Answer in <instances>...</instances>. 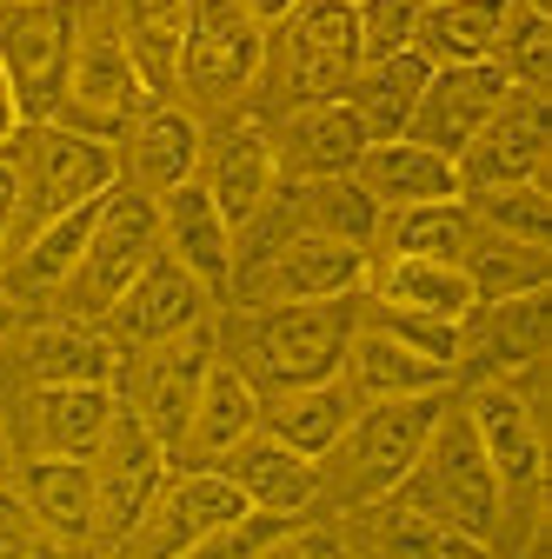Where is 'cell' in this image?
<instances>
[{"label":"cell","mask_w":552,"mask_h":559,"mask_svg":"<svg viewBox=\"0 0 552 559\" xmlns=\"http://www.w3.org/2000/svg\"><path fill=\"white\" fill-rule=\"evenodd\" d=\"M453 393H412V400H373V406H353L347 433L333 440V453L320 460V493L339 500V507H373L386 500L393 486L412 473L420 460L433 419L446 413Z\"/></svg>","instance_id":"3957f363"},{"label":"cell","mask_w":552,"mask_h":559,"mask_svg":"<svg viewBox=\"0 0 552 559\" xmlns=\"http://www.w3.org/2000/svg\"><path fill=\"white\" fill-rule=\"evenodd\" d=\"M545 94L532 87H513L500 100V114L472 133V147L453 160L459 167V193L472 187H506V180H545Z\"/></svg>","instance_id":"e0dca14e"},{"label":"cell","mask_w":552,"mask_h":559,"mask_svg":"<svg viewBox=\"0 0 552 559\" xmlns=\"http://www.w3.org/2000/svg\"><path fill=\"white\" fill-rule=\"evenodd\" d=\"M214 354H220V333H214V320H200L193 333L147 346V360H141V380H133L127 406L141 413V427L167 447V460H173V447L187 433V413L200 400V380H206V367H214Z\"/></svg>","instance_id":"7c38bea8"},{"label":"cell","mask_w":552,"mask_h":559,"mask_svg":"<svg viewBox=\"0 0 552 559\" xmlns=\"http://www.w3.org/2000/svg\"><path fill=\"white\" fill-rule=\"evenodd\" d=\"M293 526H300V520H287V513H260V507H247L240 520H227L220 533H206V539H200L193 552H180V559H266Z\"/></svg>","instance_id":"ab89813d"},{"label":"cell","mask_w":552,"mask_h":559,"mask_svg":"<svg viewBox=\"0 0 552 559\" xmlns=\"http://www.w3.org/2000/svg\"><path fill=\"white\" fill-rule=\"evenodd\" d=\"M240 8H247V14H253L260 27H280V21H287V14L300 8V0H240Z\"/></svg>","instance_id":"f6af8a7d"},{"label":"cell","mask_w":552,"mask_h":559,"mask_svg":"<svg viewBox=\"0 0 552 559\" xmlns=\"http://www.w3.org/2000/svg\"><path fill=\"white\" fill-rule=\"evenodd\" d=\"M373 307H393V313H427V320H466L479 300H472V280L459 260H412V253H380L367 260V287H360Z\"/></svg>","instance_id":"d4e9b609"},{"label":"cell","mask_w":552,"mask_h":559,"mask_svg":"<svg viewBox=\"0 0 552 559\" xmlns=\"http://www.w3.org/2000/svg\"><path fill=\"white\" fill-rule=\"evenodd\" d=\"M154 206H160V253L180 260L214 300H227V280H233V227L220 221L214 193H206L200 180H180Z\"/></svg>","instance_id":"44dd1931"},{"label":"cell","mask_w":552,"mask_h":559,"mask_svg":"<svg viewBox=\"0 0 552 559\" xmlns=\"http://www.w3.org/2000/svg\"><path fill=\"white\" fill-rule=\"evenodd\" d=\"M506 94H513V81L500 74L493 60H472V67H433L420 107H412V120H406V140H420V147L459 160V154L472 147V133L500 114Z\"/></svg>","instance_id":"4fadbf2b"},{"label":"cell","mask_w":552,"mask_h":559,"mask_svg":"<svg viewBox=\"0 0 552 559\" xmlns=\"http://www.w3.org/2000/svg\"><path fill=\"white\" fill-rule=\"evenodd\" d=\"M459 406H466L479 447H487V466H493V479H500V513L526 507V526L539 533V493H545L539 406H532L513 380H479Z\"/></svg>","instance_id":"ba28073f"},{"label":"cell","mask_w":552,"mask_h":559,"mask_svg":"<svg viewBox=\"0 0 552 559\" xmlns=\"http://www.w3.org/2000/svg\"><path fill=\"white\" fill-rule=\"evenodd\" d=\"M459 266L472 280V300H513V294H545L552 287V253L545 247H526V240H506V234H487V227L472 234Z\"/></svg>","instance_id":"8d00e7d4"},{"label":"cell","mask_w":552,"mask_h":559,"mask_svg":"<svg viewBox=\"0 0 552 559\" xmlns=\"http://www.w3.org/2000/svg\"><path fill=\"white\" fill-rule=\"evenodd\" d=\"M200 147H206V133H200V120L187 114V107H167V100H147L141 114L127 120V133H120V187H133V193H167V187H180V180H193L200 174Z\"/></svg>","instance_id":"ffe728a7"},{"label":"cell","mask_w":552,"mask_h":559,"mask_svg":"<svg viewBox=\"0 0 552 559\" xmlns=\"http://www.w3.org/2000/svg\"><path fill=\"white\" fill-rule=\"evenodd\" d=\"M353 406H360V400L347 393V380L260 393V433H273L280 447H293V453H307V460H326V453H333V440L347 433Z\"/></svg>","instance_id":"f1b7e54d"},{"label":"cell","mask_w":552,"mask_h":559,"mask_svg":"<svg viewBox=\"0 0 552 559\" xmlns=\"http://www.w3.org/2000/svg\"><path fill=\"white\" fill-rule=\"evenodd\" d=\"M266 559H353V546L339 539V533H320V526H293Z\"/></svg>","instance_id":"b9f144b4"},{"label":"cell","mask_w":552,"mask_h":559,"mask_svg":"<svg viewBox=\"0 0 552 559\" xmlns=\"http://www.w3.org/2000/svg\"><path fill=\"white\" fill-rule=\"evenodd\" d=\"M339 380H347V393H353L360 406H373V400H412V393H453V367H440V360L420 354V346L393 340V333L373 326L367 313H360V333H353V346H347V367H339Z\"/></svg>","instance_id":"cb8c5ba5"},{"label":"cell","mask_w":552,"mask_h":559,"mask_svg":"<svg viewBox=\"0 0 552 559\" xmlns=\"http://www.w3.org/2000/svg\"><path fill=\"white\" fill-rule=\"evenodd\" d=\"M420 27V0H353V34H360V67L367 60H393L412 47Z\"/></svg>","instance_id":"60d3db41"},{"label":"cell","mask_w":552,"mask_h":559,"mask_svg":"<svg viewBox=\"0 0 552 559\" xmlns=\"http://www.w3.org/2000/svg\"><path fill=\"white\" fill-rule=\"evenodd\" d=\"M154 94L141 87L133 60L120 47L113 21H81V47H74V74H67V100H60V127L94 133V140H120L127 120L141 114Z\"/></svg>","instance_id":"8fae6325"},{"label":"cell","mask_w":552,"mask_h":559,"mask_svg":"<svg viewBox=\"0 0 552 559\" xmlns=\"http://www.w3.org/2000/svg\"><path fill=\"white\" fill-rule=\"evenodd\" d=\"M513 0H427L420 27H412V53L427 67H472V60H493L500 27H506Z\"/></svg>","instance_id":"4dcf8cb0"},{"label":"cell","mask_w":552,"mask_h":559,"mask_svg":"<svg viewBox=\"0 0 552 559\" xmlns=\"http://www.w3.org/2000/svg\"><path fill=\"white\" fill-rule=\"evenodd\" d=\"M14 214H21V174L0 154V266H8V247H14Z\"/></svg>","instance_id":"7bdbcfd3"},{"label":"cell","mask_w":552,"mask_h":559,"mask_svg":"<svg viewBox=\"0 0 552 559\" xmlns=\"http://www.w3.org/2000/svg\"><path fill=\"white\" fill-rule=\"evenodd\" d=\"M206 193H214L220 221L240 234L260 206L273 200V187H280V167H273V133L260 120H233L220 127L214 140L200 147V174H193Z\"/></svg>","instance_id":"ac0fdd59"},{"label":"cell","mask_w":552,"mask_h":559,"mask_svg":"<svg viewBox=\"0 0 552 559\" xmlns=\"http://www.w3.org/2000/svg\"><path fill=\"white\" fill-rule=\"evenodd\" d=\"M14 320H21V307H14V294H8V287H0V340L14 333Z\"/></svg>","instance_id":"bcb514c9"},{"label":"cell","mask_w":552,"mask_h":559,"mask_svg":"<svg viewBox=\"0 0 552 559\" xmlns=\"http://www.w3.org/2000/svg\"><path fill=\"white\" fill-rule=\"evenodd\" d=\"M266 214L280 221L287 234L347 240V247H367V253H373V240H380V206H373V193H367L353 174H339V180H287V187H273Z\"/></svg>","instance_id":"603a6c76"},{"label":"cell","mask_w":552,"mask_h":559,"mask_svg":"<svg viewBox=\"0 0 552 559\" xmlns=\"http://www.w3.org/2000/svg\"><path fill=\"white\" fill-rule=\"evenodd\" d=\"M479 221L466 214V200H427V206H399L380 214V253H412V260H466Z\"/></svg>","instance_id":"d590c367"},{"label":"cell","mask_w":552,"mask_h":559,"mask_svg":"<svg viewBox=\"0 0 552 559\" xmlns=\"http://www.w3.org/2000/svg\"><path fill=\"white\" fill-rule=\"evenodd\" d=\"M21 100H14V81H8V67H0V154H8L14 147V140H21Z\"/></svg>","instance_id":"ee69618b"},{"label":"cell","mask_w":552,"mask_h":559,"mask_svg":"<svg viewBox=\"0 0 552 559\" xmlns=\"http://www.w3.org/2000/svg\"><path fill=\"white\" fill-rule=\"evenodd\" d=\"M8 473H14V460H8V433H0V486H8Z\"/></svg>","instance_id":"7dc6e473"},{"label":"cell","mask_w":552,"mask_h":559,"mask_svg":"<svg viewBox=\"0 0 552 559\" xmlns=\"http://www.w3.org/2000/svg\"><path fill=\"white\" fill-rule=\"evenodd\" d=\"M266 74V27L240 0H193L187 47H180V87L206 107H233Z\"/></svg>","instance_id":"9c48e42d"},{"label":"cell","mask_w":552,"mask_h":559,"mask_svg":"<svg viewBox=\"0 0 552 559\" xmlns=\"http://www.w3.org/2000/svg\"><path fill=\"white\" fill-rule=\"evenodd\" d=\"M113 386H34L27 413H34V447L60 453V460H94V447L107 440L113 419Z\"/></svg>","instance_id":"d6a6232c"},{"label":"cell","mask_w":552,"mask_h":559,"mask_svg":"<svg viewBox=\"0 0 552 559\" xmlns=\"http://www.w3.org/2000/svg\"><path fill=\"white\" fill-rule=\"evenodd\" d=\"M545 360V294H513V300H479L459 320V360L453 380H513Z\"/></svg>","instance_id":"5bb4252c"},{"label":"cell","mask_w":552,"mask_h":559,"mask_svg":"<svg viewBox=\"0 0 552 559\" xmlns=\"http://www.w3.org/2000/svg\"><path fill=\"white\" fill-rule=\"evenodd\" d=\"M353 180L373 193L380 214H399V206H427V200H459V167L420 140H367V154L353 167Z\"/></svg>","instance_id":"4316f807"},{"label":"cell","mask_w":552,"mask_h":559,"mask_svg":"<svg viewBox=\"0 0 552 559\" xmlns=\"http://www.w3.org/2000/svg\"><path fill=\"white\" fill-rule=\"evenodd\" d=\"M427 74H433V67L406 47L393 60H367L360 74L347 81V94H339V100L360 114L367 140H399L406 120H412V107H420V94H427Z\"/></svg>","instance_id":"836d02e7"},{"label":"cell","mask_w":552,"mask_h":559,"mask_svg":"<svg viewBox=\"0 0 552 559\" xmlns=\"http://www.w3.org/2000/svg\"><path fill=\"white\" fill-rule=\"evenodd\" d=\"M81 21H87V0H0V67L14 81L27 127L60 120Z\"/></svg>","instance_id":"5b68a950"},{"label":"cell","mask_w":552,"mask_h":559,"mask_svg":"<svg viewBox=\"0 0 552 559\" xmlns=\"http://www.w3.org/2000/svg\"><path fill=\"white\" fill-rule=\"evenodd\" d=\"M386 500H406L412 513H427L479 546L500 552V533H506V513H500V479L487 466V447H479L472 419L459 400H446V413L433 419V433L420 447V460H412V473L393 486Z\"/></svg>","instance_id":"7a4b0ae2"},{"label":"cell","mask_w":552,"mask_h":559,"mask_svg":"<svg viewBox=\"0 0 552 559\" xmlns=\"http://www.w3.org/2000/svg\"><path fill=\"white\" fill-rule=\"evenodd\" d=\"M94 533H107V539H133V526L147 520V507H154V493L167 486V447L141 427V413H133L127 400L113 406V419H107V440L94 447Z\"/></svg>","instance_id":"30bf717a"},{"label":"cell","mask_w":552,"mask_h":559,"mask_svg":"<svg viewBox=\"0 0 552 559\" xmlns=\"http://www.w3.org/2000/svg\"><path fill=\"white\" fill-rule=\"evenodd\" d=\"M360 333V294L347 300H293V307H233L227 346L260 393H287V386H320L339 380L347 346Z\"/></svg>","instance_id":"6da1fadb"},{"label":"cell","mask_w":552,"mask_h":559,"mask_svg":"<svg viewBox=\"0 0 552 559\" xmlns=\"http://www.w3.org/2000/svg\"><path fill=\"white\" fill-rule=\"evenodd\" d=\"M493 67L513 87L545 94V81H552V14L532 8V0H513L506 27H500V47H493Z\"/></svg>","instance_id":"f35d334b"},{"label":"cell","mask_w":552,"mask_h":559,"mask_svg":"<svg viewBox=\"0 0 552 559\" xmlns=\"http://www.w3.org/2000/svg\"><path fill=\"white\" fill-rule=\"evenodd\" d=\"M360 154H367V127L347 100L287 107V120L273 127V167H280V180H339L360 167Z\"/></svg>","instance_id":"d6986e66"},{"label":"cell","mask_w":552,"mask_h":559,"mask_svg":"<svg viewBox=\"0 0 552 559\" xmlns=\"http://www.w3.org/2000/svg\"><path fill=\"white\" fill-rule=\"evenodd\" d=\"M187 21L193 0H120V47L133 60V74L154 100H167L180 87V47H187Z\"/></svg>","instance_id":"f546056e"},{"label":"cell","mask_w":552,"mask_h":559,"mask_svg":"<svg viewBox=\"0 0 552 559\" xmlns=\"http://www.w3.org/2000/svg\"><path fill=\"white\" fill-rule=\"evenodd\" d=\"M21 500L40 520V533L53 539H94V466L87 460H60V453H34L21 466Z\"/></svg>","instance_id":"1f68e13d"},{"label":"cell","mask_w":552,"mask_h":559,"mask_svg":"<svg viewBox=\"0 0 552 559\" xmlns=\"http://www.w3.org/2000/svg\"><path fill=\"white\" fill-rule=\"evenodd\" d=\"M367 513V552L373 559H500L493 546H479L427 513H412L406 500H373L360 507Z\"/></svg>","instance_id":"e575fe53"},{"label":"cell","mask_w":552,"mask_h":559,"mask_svg":"<svg viewBox=\"0 0 552 559\" xmlns=\"http://www.w3.org/2000/svg\"><path fill=\"white\" fill-rule=\"evenodd\" d=\"M206 307H214V294L200 287V280L180 266V260H167V253H154L147 266H141V280L107 307V340L120 346H160V340H180V333H193L200 320H206Z\"/></svg>","instance_id":"9a60e30c"},{"label":"cell","mask_w":552,"mask_h":559,"mask_svg":"<svg viewBox=\"0 0 552 559\" xmlns=\"http://www.w3.org/2000/svg\"><path fill=\"white\" fill-rule=\"evenodd\" d=\"M240 513H247V500L233 493V479L220 466H180L154 493L147 520L133 526V539H141L147 559H180V552H193L206 533H220Z\"/></svg>","instance_id":"2e32d148"},{"label":"cell","mask_w":552,"mask_h":559,"mask_svg":"<svg viewBox=\"0 0 552 559\" xmlns=\"http://www.w3.org/2000/svg\"><path fill=\"white\" fill-rule=\"evenodd\" d=\"M266 67L280 81L287 107L339 100L360 74V34H353V0H300V8L266 27Z\"/></svg>","instance_id":"52a82bcc"},{"label":"cell","mask_w":552,"mask_h":559,"mask_svg":"<svg viewBox=\"0 0 552 559\" xmlns=\"http://www.w3.org/2000/svg\"><path fill=\"white\" fill-rule=\"evenodd\" d=\"M220 473L233 479V493H240L247 507H260V513H287V520H300V513L320 500V460L280 447V440L260 433V427L220 460Z\"/></svg>","instance_id":"484cf974"},{"label":"cell","mask_w":552,"mask_h":559,"mask_svg":"<svg viewBox=\"0 0 552 559\" xmlns=\"http://www.w3.org/2000/svg\"><path fill=\"white\" fill-rule=\"evenodd\" d=\"M8 160H14V174H21L14 247H21L40 221L67 214V206H87V200H100L107 187H120V154H113V140L74 133V127H60V120L21 127V140L8 147ZM14 247H8V253H14Z\"/></svg>","instance_id":"277c9868"},{"label":"cell","mask_w":552,"mask_h":559,"mask_svg":"<svg viewBox=\"0 0 552 559\" xmlns=\"http://www.w3.org/2000/svg\"><path fill=\"white\" fill-rule=\"evenodd\" d=\"M466 214L487 227V234H506V240H526V247H545L552 240V200H545V180H506V187H472L459 193Z\"/></svg>","instance_id":"74e56055"},{"label":"cell","mask_w":552,"mask_h":559,"mask_svg":"<svg viewBox=\"0 0 552 559\" xmlns=\"http://www.w3.org/2000/svg\"><path fill=\"white\" fill-rule=\"evenodd\" d=\"M27 373L34 386H113L120 373V346L94 320H47L27 333Z\"/></svg>","instance_id":"83f0119b"},{"label":"cell","mask_w":552,"mask_h":559,"mask_svg":"<svg viewBox=\"0 0 552 559\" xmlns=\"http://www.w3.org/2000/svg\"><path fill=\"white\" fill-rule=\"evenodd\" d=\"M160 253V206L154 193H133V187H107L100 200V221L87 234V253L74 266V280L53 294L67 307V320H107V307L141 280V266Z\"/></svg>","instance_id":"8992f818"},{"label":"cell","mask_w":552,"mask_h":559,"mask_svg":"<svg viewBox=\"0 0 552 559\" xmlns=\"http://www.w3.org/2000/svg\"><path fill=\"white\" fill-rule=\"evenodd\" d=\"M420 8H427V0H420Z\"/></svg>","instance_id":"c3c4849f"},{"label":"cell","mask_w":552,"mask_h":559,"mask_svg":"<svg viewBox=\"0 0 552 559\" xmlns=\"http://www.w3.org/2000/svg\"><path fill=\"white\" fill-rule=\"evenodd\" d=\"M253 427H260V386L233 360L214 354V367H206V380H200V400L187 413V433L173 447V466H220Z\"/></svg>","instance_id":"7402d4cb"}]
</instances>
